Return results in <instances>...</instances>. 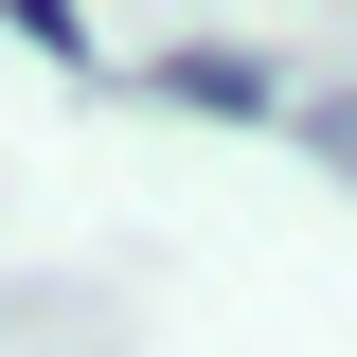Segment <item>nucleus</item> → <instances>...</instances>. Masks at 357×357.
I'll use <instances>...</instances> for the list:
<instances>
[{
	"instance_id": "f257e3e1",
	"label": "nucleus",
	"mask_w": 357,
	"mask_h": 357,
	"mask_svg": "<svg viewBox=\"0 0 357 357\" xmlns=\"http://www.w3.org/2000/svg\"><path fill=\"white\" fill-rule=\"evenodd\" d=\"M161 107H232V126H268L286 72H268V54H161Z\"/></svg>"
},
{
	"instance_id": "f03ea898",
	"label": "nucleus",
	"mask_w": 357,
	"mask_h": 357,
	"mask_svg": "<svg viewBox=\"0 0 357 357\" xmlns=\"http://www.w3.org/2000/svg\"><path fill=\"white\" fill-rule=\"evenodd\" d=\"M0 18H18L36 54H89V18H72V0H0Z\"/></svg>"
}]
</instances>
